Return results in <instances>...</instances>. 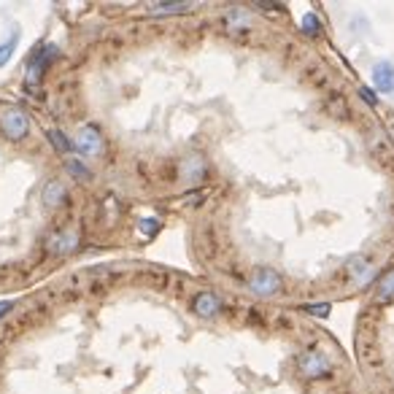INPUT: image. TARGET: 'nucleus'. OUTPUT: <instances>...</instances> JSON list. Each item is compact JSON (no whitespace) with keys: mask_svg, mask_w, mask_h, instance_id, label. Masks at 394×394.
<instances>
[{"mask_svg":"<svg viewBox=\"0 0 394 394\" xmlns=\"http://www.w3.org/2000/svg\"><path fill=\"white\" fill-rule=\"evenodd\" d=\"M297 370H300V375H305L310 381H324L333 375V365L321 351H303L297 357Z\"/></svg>","mask_w":394,"mask_h":394,"instance_id":"nucleus-1","label":"nucleus"},{"mask_svg":"<svg viewBox=\"0 0 394 394\" xmlns=\"http://www.w3.org/2000/svg\"><path fill=\"white\" fill-rule=\"evenodd\" d=\"M281 276L273 271V268H257L248 278V289L259 297H273L281 292Z\"/></svg>","mask_w":394,"mask_h":394,"instance_id":"nucleus-2","label":"nucleus"},{"mask_svg":"<svg viewBox=\"0 0 394 394\" xmlns=\"http://www.w3.org/2000/svg\"><path fill=\"white\" fill-rule=\"evenodd\" d=\"M0 133L9 138V141H25L27 133H30V119H27L25 111H6L0 116Z\"/></svg>","mask_w":394,"mask_h":394,"instance_id":"nucleus-3","label":"nucleus"},{"mask_svg":"<svg viewBox=\"0 0 394 394\" xmlns=\"http://www.w3.org/2000/svg\"><path fill=\"white\" fill-rule=\"evenodd\" d=\"M76 148L81 151V154H89V157H95L103 151V133H100L98 124L86 122L79 127V136H76Z\"/></svg>","mask_w":394,"mask_h":394,"instance_id":"nucleus-4","label":"nucleus"},{"mask_svg":"<svg viewBox=\"0 0 394 394\" xmlns=\"http://www.w3.org/2000/svg\"><path fill=\"white\" fill-rule=\"evenodd\" d=\"M373 86H375V92L394 95V62L392 60H378L373 65Z\"/></svg>","mask_w":394,"mask_h":394,"instance_id":"nucleus-5","label":"nucleus"},{"mask_svg":"<svg viewBox=\"0 0 394 394\" xmlns=\"http://www.w3.org/2000/svg\"><path fill=\"white\" fill-rule=\"evenodd\" d=\"M192 310L197 316H203V319H213L222 310V300L213 292H197L195 300H192Z\"/></svg>","mask_w":394,"mask_h":394,"instance_id":"nucleus-6","label":"nucleus"},{"mask_svg":"<svg viewBox=\"0 0 394 394\" xmlns=\"http://www.w3.org/2000/svg\"><path fill=\"white\" fill-rule=\"evenodd\" d=\"M348 268H351V278H354V283H359V286H365V283L370 281V278H373V276H375V271H373V265H370L368 259L365 257H357L354 259V262H351V265H348Z\"/></svg>","mask_w":394,"mask_h":394,"instance_id":"nucleus-7","label":"nucleus"},{"mask_svg":"<svg viewBox=\"0 0 394 394\" xmlns=\"http://www.w3.org/2000/svg\"><path fill=\"white\" fill-rule=\"evenodd\" d=\"M62 200H65V184L62 181H49V184L44 186V203L49 206V208H57Z\"/></svg>","mask_w":394,"mask_h":394,"instance_id":"nucleus-8","label":"nucleus"},{"mask_svg":"<svg viewBox=\"0 0 394 394\" xmlns=\"http://www.w3.org/2000/svg\"><path fill=\"white\" fill-rule=\"evenodd\" d=\"M76 243H79V235L76 233H60L51 238L49 248L51 251H62V254H68V251H74Z\"/></svg>","mask_w":394,"mask_h":394,"instance_id":"nucleus-9","label":"nucleus"},{"mask_svg":"<svg viewBox=\"0 0 394 394\" xmlns=\"http://www.w3.org/2000/svg\"><path fill=\"white\" fill-rule=\"evenodd\" d=\"M203 176H206V162L200 160V157H192V160L184 162V178H186V181L197 184Z\"/></svg>","mask_w":394,"mask_h":394,"instance_id":"nucleus-10","label":"nucleus"},{"mask_svg":"<svg viewBox=\"0 0 394 394\" xmlns=\"http://www.w3.org/2000/svg\"><path fill=\"white\" fill-rule=\"evenodd\" d=\"M375 292H378V300H381V303L392 300V297H394V268H392V271H386L381 278H378Z\"/></svg>","mask_w":394,"mask_h":394,"instance_id":"nucleus-11","label":"nucleus"},{"mask_svg":"<svg viewBox=\"0 0 394 394\" xmlns=\"http://www.w3.org/2000/svg\"><path fill=\"white\" fill-rule=\"evenodd\" d=\"M300 27H303V33H308V36H319L321 33V19L316 11H308L305 16H303V22H300Z\"/></svg>","mask_w":394,"mask_h":394,"instance_id":"nucleus-12","label":"nucleus"},{"mask_svg":"<svg viewBox=\"0 0 394 394\" xmlns=\"http://www.w3.org/2000/svg\"><path fill=\"white\" fill-rule=\"evenodd\" d=\"M189 9V3H154L151 14H181Z\"/></svg>","mask_w":394,"mask_h":394,"instance_id":"nucleus-13","label":"nucleus"},{"mask_svg":"<svg viewBox=\"0 0 394 394\" xmlns=\"http://www.w3.org/2000/svg\"><path fill=\"white\" fill-rule=\"evenodd\" d=\"M138 233L146 235V238H154V235L160 233V222L157 219H141L138 222Z\"/></svg>","mask_w":394,"mask_h":394,"instance_id":"nucleus-14","label":"nucleus"},{"mask_svg":"<svg viewBox=\"0 0 394 394\" xmlns=\"http://www.w3.org/2000/svg\"><path fill=\"white\" fill-rule=\"evenodd\" d=\"M14 51H16V36H11L9 41H6V44H3V46H0V68L11 60Z\"/></svg>","mask_w":394,"mask_h":394,"instance_id":"nucleus-15","label":"nucleus"},{"mask_svg":"<svg viewBox=\"0 0 394 394\" xmlns=\"http://www.w3.org/2000/svg\"><path fill=\"white\" fill-rule=\"evenodd\" d=\"M49 138H51V143H54V146L60 148V151H71V143H68V138L62 136L60 130H51Z\"/></svg>","mask_w":394,"mask_h":394,"instance_id":"nucleus-16","label":"nucleus"},{"mask_svg":"<svg viewBox=\"0 0 394 394\" xmlns=\"http://www.w3.org/2000/svg\"><path fill=\"white\" fill-rule=\"evenodd\" d=\"M305 313H310V316H327L330 310H333V305L330 303H319V305H305Z\"/></svg>","mask_w":394,"mask_h":394,"instance_id":"nucleus-17","label":"nucleus"},{"mask_svg":"<svg viewBox=\"0 0 394 394\" xmlns=\"http://www.w3.org/2000/svg\"><path fill=\"white\" fill-rule=\"evenodd\" d=\"M68 171L74 173L76 178H89V171L79 160H68Z\"/></svg>","mask_w":394,"mask_h":394,"instance_id":"nucleus-18","label":"nucleus"},{"mask_svg":"<svg viewBox=\"0 0 394 394\" xmlns=\"http://www.w3.org/2000/svg\"><path fill=\"white\" fill-rule=\"evenodd\" d=\"M359 95L365 98V103H368V106H378V98H375V92H373V89H368V86H362V89H359Z\"/></svg>","mask_w":394,"mask_h":394,"instance_id":"nucleus-19","label":"nucleus"},{"mask_svg":"<svg viewBox=\"0 0 394 394\" xmlns=\"http://www.w3.org/2000/svg\"><path fill=\"white\" fill-rule=\"evenodd\" d=\"M6 310H11V303H9V300H3V303H0V319H3V313H6Z\"/></svg>","mask_w":394,"mask_h":394,"instance_id":"nucleus-20","label":"nucleus"}]
</instances>
